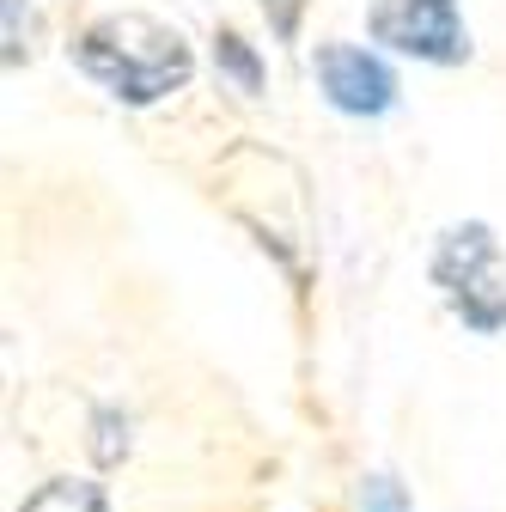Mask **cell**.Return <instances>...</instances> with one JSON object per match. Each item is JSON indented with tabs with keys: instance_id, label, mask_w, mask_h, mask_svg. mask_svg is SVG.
Returning <instances> with one entry per match:
<instances>
[{
	"instance_id": "2",
	"label": "cell",
	"mask_w": 506,
	"mask_h": 512,
	"mask_svg": "<svg viewBox=\"0 0 506 512\" xmlns=\"http://www.w3.org/2000/svg\"><path fill=\"white\" fill-rule=\"evenodd\" d=\"M433 281L446 287L452 311L470 330H506V287H500V244L488 226H452L433 250Z\"/></svg>"
},
{
	"instance_id": "6",
	"label": "cell",
	"mask_w": 506,
	"mask_h": 512,
	"mask_svg": "<svg viewBox=\"0 0 506 512\" xmlns=\"http://www.w3.org/2000/svg\"><path fill=\"white\" fill-rule=\"evenodd\" d=\"M214 61H220V68L238 80V92H257V86H263V68H257V55H250V49H244L232 31H220V37H214Z\"/></svg>"
},
{
	"instance_id": "1",
	"label": "cell",
	"mask_w": 506,
	"mask_h": 512,
	"mask_svg": "<svg viewBox=\"0 0 506 512\" xmlns=\"http://www.w3.org/2000/svg\"><path fill=\"white\" fill-rule=\"evenodd\" d=\"M74 61L116 98L129 104H153L165 92H177L189 80V49L171 25L147 19V13H110L98 19L80 43H74Z\"/></svg>"
},
{
	"instance_id": "4",
	"label": "cell",
	"mask_w": 506,
	"mask_h": 512,
	"mask_svg": "<svg viewBox=\"0 0 506 512\" xmlns=\"http://www.w3.org/2000/svg\"><path fill=\"white\" fill-rule=\"evenodd\" d=\"M318 80H324L330 104L348 110V116H385V110L397 104L391 68H385L378 55L354 49V43H324V49H318Z\"/></svg>"
},
{
	"instance_id": "9",
	"label": "cell",
	"mask_w": 506,
	"mask_h": 512,
	"mask_svg": "<svg viewBox=\"0 0 506 512\" xmlns=\"http://www.w3.org/2000/svg\"><path fill=\"white\" fill-rule=\"evenodd\" d=\"M122 452H129V439H116V415L104 409V415H98V458H104V464H116Z\"/></svg>"
},
{
	"instance_id": "5",
	"label": "cell",
	"mask_w": 506,
	"mask_h": 512,
	"mask_svg": "<svg viewBox=\"0 0 506 512\" xmlns=\"http://www.w3.org/2000/svg\"><path fill=\"white\" fill-rule=\"evenodd\" d=\"M19 512H104V494H98V482L55 476V482H43Z\"/></svg>"
},
{
	"instance_id": "3",
	"label": "cell",
	"mask_w": 506,
	"mask_h": 512,
	"mask_svg": "<svg viewBox=\"0 0 506 512\" xmlns=\"http://www.w3.org/2000/svg\"><path fill=\"white\" fill-rule=\"evenodd\" d=\"M366 31H372V43L415 55V61H439V68H452V61L470 55V31L458 19V0H372Z\"/></svg>"
},
{
	"instance_id": "8",
	"label": "cell",
	"mask_w": 506,
	"mask_h": 512,
	"mask_svg": "<svg viewBox=\"0 0 506 512\" xmlns=\"http://www.w3.org/2000/svg\"><path fill=\"white\" fill-rule=\"evenodd\" d=\"M263 13H269L275 37H293V31H299V13H305V0H263Z\"/></svg>"
},
{
	"instance_id": "7",
	"label": "cell",
	"mask_w": 506,
	"mask_h": 512,
	"mask_svg": "<svg viewBox=\"0 0 506 512\" xmlns=\"http://www.w3.org/2000/svg\"><path fill=\"white\" fill-rule=\"evenodd\" d=\"M360 512H409V500H403V488H397L391 476H366Z\"/></svg>"
}]
</instances>
